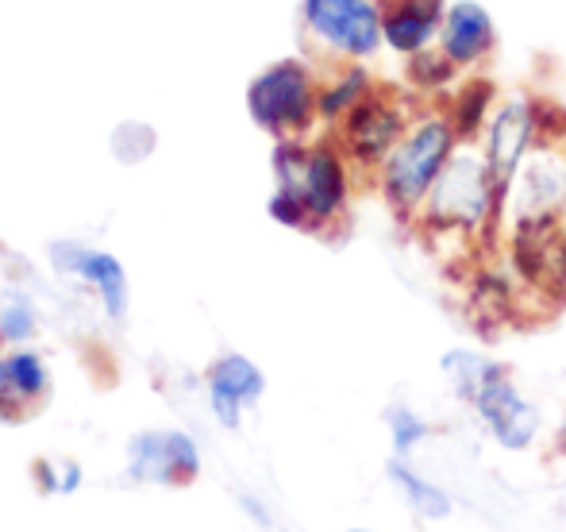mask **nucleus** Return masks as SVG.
I'll return each mask as SVG.
<instances>
[{"label":"nucleus","mask_w":566,"mask_h":532,"mask_svg":"<svg viewBox=\"0 0 566 532\" xmlns=\"http://www.w3.org/2000/svg\"><path fill=\"white\" fill-rule=\"evenodd\" d=\"M343 532H378V529H343Z\"/></svg>","instance_id":"24"},{"label":"nucleus","mask_w":566,"mask_h":532,"mask_svg":"<svg viewBox=\"0 0 566 532\" xmlns=\"http://www.w3.org/2000/svg\"><path fill=\"white\" fill-rule=\"evenodd\" d=\"M497 97H501V90L493 85L490 74H470L443 97V108H448V116L454 121L462 139H478L485 121H490L493 105H497Z\"/></svg>","instance_id":"18"},{"label":"nucleus","mask_w":566,"mask_h":532,"mask_svg":"<svg viewBox=\"0 0 566 532\" xmlns=\"http://www.w3.org/2000/svg\"><path fill=\"white\" fill-rule=\"evenodd\" d=\"M424 101L417 93H409L401 82H378L347 116H343L339 128H332L336 143L347 150V158L355 163V170L363 178H374L386 155L397 147L405 132H409L412 116L420 113Z\"/></svg>","instance_id":"5"},{"label":"nucleus","mask_w":566,"mask_h":532,"mask_svg":"<svg viewBox=\"0 0 566 532\" xmlns=\"http://www.w3.org/2000/svg\"><path fill=\"white\" fill-rule=\"evenodd\" d=\"M497 367H501V359L478 352V347H451V352L440 359L443 383H448V390L454 394V401H462V405L474 401V394L482 390V383Z\"/></svg>","instance_id":"21"},{"label":"nucleus","mask_w":566,"mask_h":532,"mask_svg":"<svg viewBox=\"0 0 566 532\" xmlns=\"http://www.w3.org/2000/svg\"><path fill=\"white\" fill-rule=\"evenodd\" d=\"M378 85L374 66H332V74L321 82V124L339 128L343 116Z\"/></svg>","instance_id":"19"},{"label":"nucleus","mask_w":566,"mask_h":532,"mask_svg":"<svg viewBox=\"0 0 566 532\" xmlns=\"http://www.w3.org/2000/svg\"><path fill=\"white\" fill-rule=\"evenodd\" d=\"M462 143L459 128L448 116V108L440 105H420V113L412 116L409 132L397 139V147L386 155V163L374 170V186H378L386 209L394 212L401 225H412L420 212V205L428 201L436 178L443 174L454 147Z\"/></svg>","instance_id":"2"},{"label":"nucleus","mask_w":566,"mask_h":532,"mask_svg":"<svg viewBox=\"0 0 566 532\" xmlns=\"http://www.w3.org/2000/svg\"><path fill=\"white\" fill-rule=\"evenodd\" d=\"M46 394V371L35 355H12L0 359V420H23V413L31 409Z\"/></svg>","instance_id":"16"},{"label":"nucleus","mask_w":566,"mask_h":532,"mask_svg":"<svg viewBox=\"0 0 566 532\" xmlns=\"http://www.w3.org/2000/svg\"><path fill=\"white\" fill-rule=\"evenodd\" d=\"M555 451H559V456H566V417H563V425L555 428Z\"/></svg>","instance_id":"23"},{"label":"nucleus","mask_w":566,"mask_h":532,"mask_svg":"<svg viewBox=\"0 0 566 532\" xmlns=\"http://www.w3.org/2000/svg\"><path fill=\"white\" fill-rule=\"evenodd\" d=\"M539 139H566V108H555L536 93H501L478 135V147L501 186H509L516 166L528 158Z\"/></svg>","instance_id":"4"},{"label":"nucleus","mask_w":566,"mask_h":532,"mask_svg":"<svg viewBox=\"0 0 566 532\" xmlns=\"http://www.w3.org/2000/svg\"><path fill=\"white\" fill-rule=\"evenodd\" d=\"M478 417V425L485 428L493 444L501 451H528L536 448L539 432H544V417H539V405L524 398V390L516 386V378L509 375V367L501 363L490 378L482 383V390L474 394V401L467 405Z\"/></svg>","instance_id":"10"},{"label":"nucleus","mask_w":566,"mask_h":532,"mask_svg":"<svg viewBox=\"0 0 566 532\" xmlns=\"http://www.w3.org/2000/svg\"><path fill=\"white\" fill-rule=\"evenodd\" d=\"M451 0H381V31L386 51L397 59H412L440 43V23Z\"/></svg>","instance_id":"12"},{"label":"nucleus","mask_w":566,"mask_h":532,"mask_svg":"<svg viewBox=\"0 0 566 532\" xmlns=\"http://www.w3.org/2000/svg\"><path fill=\"white\" fill-rule=\"evenodd\" d=\"M266 390V378L247 355H224L209 371V401L224 428H239L247 405H254Z\"/></svg>","instance_id":"14"},{"label":"nucleus","mask_w":566,"mask_h":532,"mask_svg":"<svg viewBox=\"0 0 566 532\" xmlns=\"http://www.w3.org/2000/svg\"><path fill=\"white\" fill-rule=\"evenodd\" d=\"M462 82V74L451 66L448 59L440 54V46L432 51H420L412 59H405V74H401V85L409 93H417L424 105H440L443 97Z\"/></svg>","instance_id":"20"},{"label":"nucleus","mask_w":566,"mask_h":532,"mask_svg":"<svg viewBox=\"0 0 566 532\" xmlns=\"http://www.w3.org/2000/svg\"><path fill=\"white\" fill-rule=\"evenodd\" d=\"M355 174V163H350L347 150L339 147L332 132L316 143L282 139L274 150V194H285L305 209L308 232H328V228L347 220Z\"/></svg>","instance_id":"3"},{"label":"nucleus","mask_w":566,"mask_h":532,"mask_svg":"<svg viewBox=\"0 0 566 532\" xmlns=\"http://www.w3.org/2000/svg\"><path fill=\"white\" fill-rule=\"evenodd\" d=\"M54 263L62 270H74V274L90 278L93 285L101 290L105 298V309L113 316H124L127 309V282H124V270L113 255H101V251H90V248H59L54 251Z\"/></svg>","instance_id":"17"},{"label":"nucleus","mask_w":566,"mask_h":532,"mask_svg":"<svg viewBox=\"0 0 566 532\" xmlns=\"http://www.w3.org/2000/svg\"><path fill=\"white\" fill-rule=\"evenodd\" d=\"M247 108L251 121L277 139H305L321 124V77L308 62H274L251 82Z\"/></svg>","instance_id":"7"},{"label":"nucleus","mask_w":566,"mask_h":532,"mask_svg":"<svg viewBox=\"0 0 566 532\" xmlns=\"http://www.w3.org/2000/svg\"><path fill=\"white\" fill-rule=\"evenodd\" d=\"M524 225H566V139H539L501 197V232Z\"/></svg>","instance_id":"8"},{"label":"nucleus","mask_w":566,"mask_h":532,"mask_svg":"<svg viewBox=\"0 0 566 532\" xmlns=\"http://www.w3.org/2000/svg\"><path fill=\"white\" fill-rule=\"evenodd\" d=\"M301 28L332 66H370L386 51L381 0H301Z\"/></svg>","instance_id":"6"},{"label":"nucleus","mask_w":566,"mask_h":532,"mask_svg":"<svg viewBox=\"0 0 566 532\" xmlns=\"http://www.w3.org/2000/svg\"><path fill=\"white\" fill-rule=\"evenodd\" d=\"M440 54L459 70L462 77L490 74L493 59L501 51V31L493 12L482 0H451L448 15L440 23Z\"/></svg>","instance_id":"11"},{"label":"nucleus","mask_w":566,"mask_h":532,"mask_svg":"<svg viewBox=\"0 0 566 532\" xmlns=\"http://www.w3.org/2000/svg\"><path fill=\"white\" fill-rule=\"evenodd\" d=\"M386 432H389V448H394V456L412 459L428 444L432 425H428V417H420L412 405H389L386 409Z\"/></svg>","instance_id":"22"},{"label":"nucleus","mask_w":566,"mask_h":532,"mask_svg":"<svg viewBox=\"0 0 566 532\" xmlns=\"http://www.w3.org/2000/svg\"><path fill=\"white\" fill-rule=\"evenodd\" d=\"M386 479H389V487L401 494V502L409 505V513L417 521H448L454 513V498L436 479H428L424 471H417L412 459L389 456Z\"/></svg>","instance_id":"15"},{"label":"nucleus","mask_w":566,"mask_h":532,"mask_svg":"<svg viewBox=\"0 0 566 532\" xmlns=\"http://www.w3.org/2000/svg\"><path fill=\"white\" fill-rule=\"evenodd\" d=\"M501 197L505 186L490 170L478 139H462L409 228L428 248L443 255L454 251L470 267L474 259L501 251Z\"/></svg>","instance_id":"1"},{"label":"nucleus","mask_w":566,"mask_h":532,"mask_svg":"<svg viewBox=\"0 0 566 532\" xmlns=\"http://www.w3.org/2000/svg\"><path fill=\"white\" fill-rule=\"evenodd\" d=\"M201 471L197 444L186 432H150L132 444V474L135 479L166 482V487H186Z\"/></svg>","instance_id":"13"},{"label":"nucleus","mask_w":566,"mask_h":532,"mask_svg":"<svg viewBox=\"0 0 566 532\" xmlns=\"http://www.w3.org/2000/svg\"><path fill=\"white\" fill-rule=\"evenodd\" d=\"M501 259L532 301L547 309L566 301V225H524L501 232Z\"/></svg>","instance_id":"9"}]
</instances>
